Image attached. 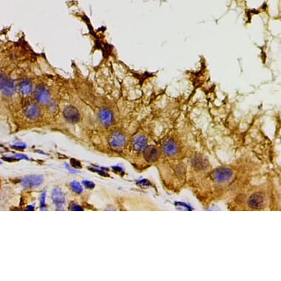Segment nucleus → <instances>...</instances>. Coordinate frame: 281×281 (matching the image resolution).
<instances>
[{"label": "nucleus", "instance_id": "obj_3", "mask_svg": "<svg viewBox=\"0 0 281 281\" xmlns=\"http://www.w3.org/2000/svg\"><path fill=\"white\" fill-rule=\"evenodd\" d=\"M43 182V178L41 176L31 175L26 177L22 180V185L26 188H33L40 185Z\"/></svg>", "mask_w": 281, "mask_h": 281}, {"label": "nucleus", "instance_id": "obj_11", "mask_svg": "<svg viewBox=\"0 0 281 281\" xmlns=\"http://www.w3.org/2000/svg\"><path fill=\"white\" fill-rule=\"evenodd\" d=\"M82 183L84 184V185L86 188H88V189H94L95 186L94 183H93V182L89 181V180H84L83 182H82Z\"/></svg>", "mask_w": 281, "mask_h": 281}, {"label": "nucleus", "instance_id": "obj_5", "mask_svg": "<svg viewBox=\"0 0 281 281\" xmlns=\"http://www.w3.org/2000/svg\"><path fill=\"white\" fill-rule=\"evenodd\" d=\"M147 138L143 135L138 134L135 135L133 138V147L135 150L141 151L145 149L147 146Z\"/></svg>", "mask_w": 281, "mask_h": 281}, {"label": "nucleus", "instance_id": "obj_7", "mask_svg": "<svg viewBox=\"0 0 281 281\" xmlns=\"http://www.w3.org/2000/svg\"><path fill=\"white\" fill-rule=\"evenodd\" d=\"M145 159L149 162L156 161L159 157V150L157 147H145L144 152H143Z\"/></svg>", "mask_w": 281, "mask_h": 281}, {"label": "nucleus", "instance_id": "obj_15", "mask_svg": "<svg viewBox=\"0 0 281 281\" xmlns=\"http://www.w3.org/2000/svg\"><path fill=\"white\" fill-rule=\"evenodd\" d=\"M73 211H82V208H80L78 205H74V208H72Z\"/></svg>", "mask_w": 281, "mask_h": 281}, {"label": "nucleus", "instance_id": "obj_12", "mask_svg": "<svg viewBox=\"0 0 281 281\" xmlns=\"http://www.w3.org/2000/svg\"><path fill=\"white\" fill-rule=\"evenodd\" d=\"M71 165L72 166L75 167V168H81V164L79 161H76L75 159H72L71 160Z\"/></svg>", "mask_w": 281, "mask_h": 281}, {"label": "nucleus", "instance_id": "obj_10", "mask_svg": "<svg viewBox=\"0 0 281 281\" xmlns=\"http://www.w3.org/2000/svg\"><path fill=\"white\" fill-rule=\"evenodd\" d=\"M70 185H71V187H72V189H73V191H75L76 193L80 194L82 191V185H80V183L77 181L71 182Z\"/></svg>", "mask_w": 281, "mask_h": 281}, {"label": "nucleus", "instance_id": "obj_13", "mask_svg": "<svg viewBox=\"0 0 281 281\" xmlns=\"http://www.w3.org/2000/svg\"><path fill=\"white\" fill-rule=\"evenodd\" d=\"M65 166H66V169H67L68 170L70 171V172H72V173H76V172H77V171H76L75 169H73V168L70 167L69 166H68V164H65Z\"/></svg>", "mask_w": 281, "mask_h": 281}, {"label": "nucleus", "instance_id": "obj_1", "mask_svg": "<svg viewBox=\"0 0 281 281\" xmlns=\"http://www.w3.org/2000/svg\"><path fill=\"white\" fill-rule=\"evenodd\" d=\"M68 84L69 78L60 75L53 68L38 78L32 98L54 119Z\"/></svg>", "mask_w": 281, "mask_h": 281}, {"label": "nucleus", "instance_id": "obj_6", "mask_svg": "<svg viewBox=\"0 0 281 281\" xmlns=\"http://www.w3.org/2000/svg\"><path fill=\"white\" fill-rule=\"evenodd\" d=\"M163 150L169 156H173L177 152V145L175 141L169 139L164 141L163 144Z\"/></svg>", "mask_w": 281, "mask_h": 281}, {"label": "nucleus", "instance_id": "obj_16", "mask_svg": "<svg viewBox=\"0 0 281 281\" xmlns=\"http://www.w3.org/2000/svg\"><path fill=\"white\" fill-rule=\"evenodd\" d=\"M0 163H1V162H0Z\"/></svg>", "mask_w": 281, "mask_h": 281}, {"label": "nucleus", "instance_id": "obj_4", "mask_svg": "<svg viewBox=\"0 0 281 281\" xmlns=\"http://www.w3.org/2000/svg\"><path fill=\"white\" fill-rule=\"evenodd\" d=\"M232 172L228 169H219L213 173V178L216 182H226L232 177Z\"/></svg>", "mask_w": 281, "mask_h": 281}, {"label": "nucleus", "instance_id": "obj_8", "mask_svg": "<svg viewBox=\"0 0 281 281\" xmlns=\"http://www.w3.org/2000/svg\"><path fill=\"white\" fill-rule=\"evenodd\" d=\"M52 197L53 202L56 205L61 206L63 204L65 203V197L60 189H54L52 192Z\"/></svg>", "mask_w": 281, "mask_h": 281}, {"label": "nucleus", "instance_id": "obj_2", "mask_svg": "<svg viewBox=\"0 0 281 281\" xmlns=\"http://www.w3.org/2000/svg\"><path fill=\"white\" fill-rule=\"evenodd\" d=\"M108 143L112 149L119 150L124 147L126 143V137L120 130H116L108 135Z\"/></svg>", "mask_w": 281, "mask_h": 281}, {"label": "nucleus", "instance_id": "obj_9", "mask_svg": "<svg viewBox=\"0 0 281 281\" xmlns=\"http://www.w3.org/2000/svg\"><path fill=\"white\" fill-rule=\"evenodd\" d=\"M265 198L261 194H255L250 198V205L253 208H260L264 205Z\"/></svg>", "mask_w": 281, "mask_h": 281}, {"label": "nucleus", "instance_id": "obj_14", "mask_svg": "<svg viewBox=\"0 0 281 281\" xmlns=\"http://www.w3.org/2000/svg\"><path fill=\"white\" fill-rule=\"evenodd\" d=\"M45 198H46V193L45 192H44V193L41 194V205H44V203H45Z\"/></svg>", "mask_w": 281, "mask_h": 281}]
</instances>
